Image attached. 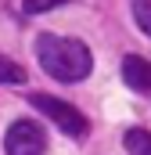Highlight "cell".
Listing matches in <instances>:
<instances>
[{
    "mask_svg": "<svg viewBox=\"0 0 151 155\" xmlns=\"http://www.w3.org/2000/svg\"><path fill=\"white\" fill-rule=\"evenodd\" d=\"M29 105H36L50 123H58V130H65V134L76 137V141H83V137H86V130H90L86 116H83L76 105L61 101V97H54V94H29Z\"/></svg>",
    "mask_w": 151,
    "mask_h": 155,
    "instance_id": "2",
    "label": "cell"
},
{
    "mask_svg": "<svg viewBox=\"0 0 151 155\" xmlns=\"http://www.w3.org/2000/svg\"><path fill=\"white\" fill-rule=\"evenodd\" d=\"M36 58H40V69L50 79H61V83H83L94 69V58H90L83 40L54 36V33L36 36Z\"/></svg>",
    "mask_w": 151,
    "mask_h": 155,
    "instance_id": "1",
    "label": "cell"
},
{
    "mask_svg": "<svg viewBox=\"0 0 151 155\" xmlns=\"http://www.w3.org/2000/svg\"><path fill=\"white\" fill-rule=\"evenodd\" d=\"M122 148H126L130 155H151V130L130 126V130L122 134Z\"/></svg>",
    "mask_w": 151,
    "mask_h": 155,
    "instance_id": "5",
    "label": "cell"
},
{
    "mask_svg": "<svg viewBox=\"0 0 151 155\" xmlns=\"http://www.w3.org/2000/svg\"><path fill=\"white\" fill-rule=\"evenodd\" d=\"M0 83H7V87L25 83V69H22L18 61H11V58H4V54H0Z\"/></svg>",
    "mask_w": 151,
    "mask_h": 155,
    "instance_id": "6",
    "label": "cell"
},
{
    "mask_svg": "<svg viewBox=\"0 0 151 155\" xmlns=\"http://www.w3.org/2000/svg\"><path fill=\"white\" fill-rule=\"evenodd\" d=\"M4 152L7 155H43L47 152V134L33 119H14L4 134Z\"/></svg>",
    "mask_w": 151,
    "mask_h": 155,
    "instance_id": "3",
    "label": "cell"
},
{
    "mask_svg": "<svg viewBox=\"0 0 151 155\" xmlns=\"http://www.w3.org/2000/svg\"><path fill=\"white\" fill-rule=\"evenodd\" d=\"M122 79L137 94H151V61L140 54H126L122 58Z\"/></svg>",
    "mask_w": 151,
    "mask_h": 155,
    "instance_id": "4",
    "label": "cell"
},
{
    "mask_svg": "<svg viewBox=\"0 0 151 155\" xmlns=\"http://www.w3.org/2000/svg\"><path fill=\"white\" fill-rule=\"evenodd\" d=\"M130 7H133V22L140 25V33L151 36V0H133Z\"/></svg>",
    "mask_w": 151,
    "mask_h": 155,
    "instance_id": "7",
    "label": "cell"
},
{
    "mask_svg": "<svg viewBox=\"0 0 151 155\" xmlns=\"http://www.w3.org/2000/svg\"><path fill=\"white\" fill-rule=\"evenodd\" d=\"M61 4H69V0H22V11L25 15H43V11L61 7Z\"/></svg>",
    "mask_w": 151,
    "mask_h": 155,
    "instance_id": "8",
    "label": "cell"
}]
</instances>
